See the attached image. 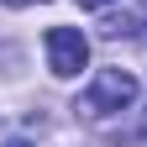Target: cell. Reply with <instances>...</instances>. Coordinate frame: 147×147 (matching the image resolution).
Segmentation results:
<instances>
[{
    "label": "cell",
    "mask_w": 147,
    "mask_h": 147,
    "mask_svg": "<svg viewBox=\"0 0 147 147\" xmlns=\"http://www.w3.org/2000/svg\"><path fill=\"white\" fill-rule=\"evenodd\" d=\"M5 5H42V0H5Z\"/></svg>",
    "instance_id": "277c9868"
},
{
    "label": "cell",
    "mask_w": 147,
    "mask_h": 147,
    "mask_svg": "<svg viewBox=\"0 0 147 147\" xmlns=\"http://www.w3.org/2000/svg\"><path fill=\"white\" fill-rule=\"evenodd\" d=\"M5 147H32V142H5Z\"/></svg>",
    "instance_id": "5b68a950"
},
{
    "label": "cell",
    "mask_w": 147,
    "mask_h": 147,
    "mask_svg": "<svg viewBox=\"0 0 147 147\" xmlns=\"http://www.w3.org/2000/svg\"><path fill=\"white\" fill-rule=\"evenodd\" d=\"M84 11H105V5H116V0H79Z\"/></svg>",
    "instance_id": "3957f363"
},
{
    "label": "cell",
    "mask_w": 147,
    "mask_h": 147,
    "mask_svg": "<svg viewBox=\"0 0 147 147\" xmlns=\"http://www.w3.org/2000/svg\"><path fill=\"white\" fill-rule=\"evenodd\" d=\"M84 63H89L84 32H79V26H53V32H47V68L58 74V79H74Z\"/></svg>",
    "instance_id": "7a4b0ae2"
},
{
    "label": "cell",
    "mask_w": 147,
    "mask_h": 147,
    "mask_svg": "<svg viewBox=\"0 0 147 147\" xmlns=\"http://www.w3.org/2000/svg\"><path fill=\"white\" fill-rule=\"evenodd\" d=\"M131 100H137V79H131V74H126V68H100L95 84L79 95L74 110L89 116V121H105V116H116V110H126Z\"/></svg>",
    "instance_id": "6da1fadb"
}]
</instances>
